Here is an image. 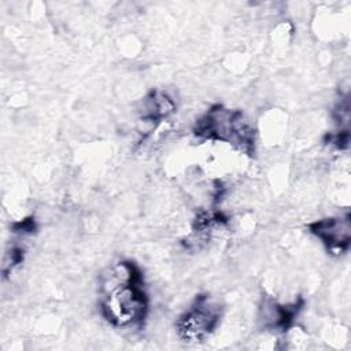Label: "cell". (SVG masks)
<instances>
[{"instance_id":"6da1fadb","label":"cell","mask_w":351,"mask_h":351,"mask_svg":"<svg viewBox=\"0 0 351 351\" xmlns=\"http://www.w3.org/2000/svg\"><path fill=\"white\" fill-rule=\"evenodd\" d=\"M101 314L118 328L141 325L147 311L148 299L143 289L140 269L122 261L108 267L101 277Z\"/></svg>"},{"instance_id":"7a4b0ae2","label":"cell","mask_w":351,"mask_h":351,"mask_svg":"<svg viewBox=\"0 0 351 351\" xmlns=\"http://www.w3.org/2000/svg\"><path fill=\"white\" fill-rule=\"evenodd\" d=\"M221 306L208 296H199L195 303L178 318L176 329L185 341H197L207 337L219 324Z\"/></svg>"},{"instance_id":"3957f363","label":"cell","mask_w":351,"mask_h":351,"mask_svg":"<svg viewBox=\"0 0 351 351\" xmlns=\"http://www.w3.org/2000/svg\"><path fill=\"white\" fill-rule=\"evenodd\" d=\"M310 230L326 244L329 251H346L350 244L348 218H325L310 225Z\"/></svg>"}]
</instances>
